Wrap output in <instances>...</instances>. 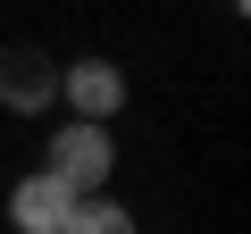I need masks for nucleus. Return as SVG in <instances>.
<instances>
[{
	"instance_id": "1",
	"label": "nucleus",
	"mask_w": 251,
	"mask_h": 234,
	"mask_svg": "<svg viewBox=\"0 0 251 234\" xmlns=\"http://www.w3.org/2000/svg\"><path fill=\"white\" fill-rule=\"evenodd\" d=\"M42 167H50V176H67L75 192H100V184L117 176V142H109V126H92V117H59Z\"/></svg>"
},
{
	"instance_id": "6",
	"label": "nucleus",
	"mask_w": 251,
	"mask_h": 234,
	"mask_svg": "<svg viewBox=\"0 0 251 234\" xmlns=\"http://www.w3.org/2000/svg\"><path fill=\"white\" fill-rule=\"evenodd\" d=\"M234 9H251V0H234Z\"/></svg>"
},
{
	"instance_id": "3",
	"label": "nucleus",
	"mask_w": 251,
	"mask_h": 234,
	"mask_svg": "<svg viewBox=\"0 0 251 234\" xmlns=\"http://www.w3.org/2000/svg\"><path fill=\"white\" fill-rule=\"evenodd\" d=\"M59 109L109 126V117L126 109V67H117V59H67V67H59Z\"/></svg>"
},
{
	"instance_id": "4",
	"label": "nucleus",
	"mask_w": 251,
	"mask_h": 234,
	"mask_svg": "<svg viewBox=\"0 0 251 234\" xmlns=\"http://www.w3.org/2000/svg\"><path fill=\"white\" fill-rule=\"evenodd\" d=\"M67 209H75V184H67V176H50V167L17 176V192H9V226H17V234H59V226H67Z\"/></svg>"
},
{
	"instance_id": "5",
	"label": "nucleus",
	"mask_w": 251,
	"mask_h": 234,
	"mask_svg": "<svg viewBox=\"0 0 251 234\" xmlns=\"http://www.w3.org/2000/svg\"><path fill=\"white\" fill-rule=\"evenodd\" d=\"M59 234H134V209L109 201V192H75V209H67Z\"/></svg>"
},
{
	"instance_id": "2",
	"label": "nucleus",
	"mask_w": 251,
	"mask_h": 234,
	"mask_svg": "<svg viewBox=\"0 0 251 234\" xmlns=\"http://www.w3.org/2000/svg\"><path fill=\"white\" fill-rule=\"evenodd\" d=\"M0 109H17V117L59 109V59L42 42H9L0 50Z\"/></svg>"
}]
</instances>
